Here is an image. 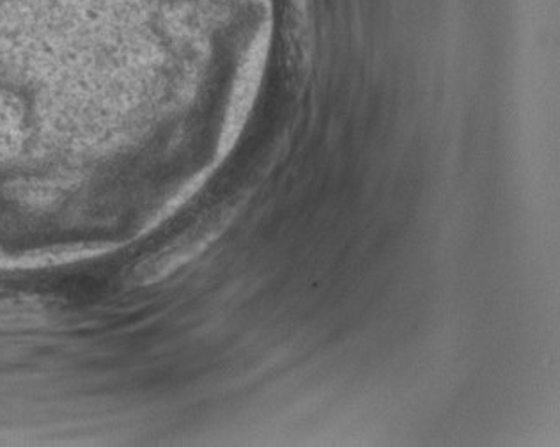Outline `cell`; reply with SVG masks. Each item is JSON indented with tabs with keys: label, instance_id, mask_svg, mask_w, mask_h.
I'll list each match as a JSON object with an SVG mask.
<instances>
[{
	"label": "cell",
	"instance_id": "cell-1",
	"mask_svg": "<svg viewBox=\"0 0 560 447\" xmlns=\"http://www.w3.org/2000/svg\"><path fill=\"white\" fill-rule=\"evenodd\" d=\"M233 219L234 208H219L206 215L205 219L174 238L173 242L139 263L133 268V280L144 286L164 280L213 245L228 231Z\"/></svg>",
	"mask_w": 560,
	"mask_h": 447
}]
</instances>
